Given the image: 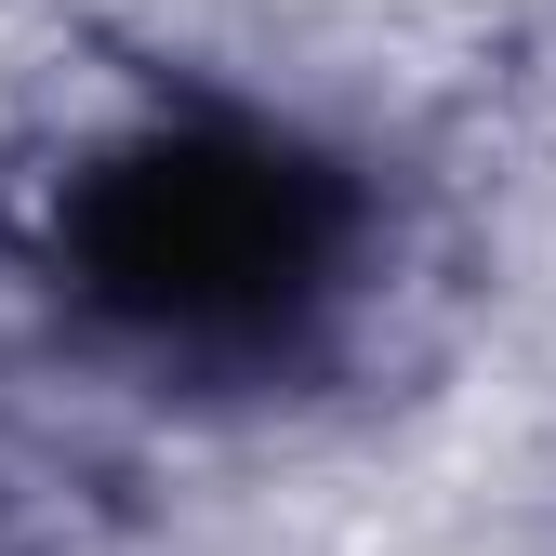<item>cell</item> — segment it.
Returning a JSON list of instances; mask_svg holds the SVG:
<instances>
[{"instance_id":"obj_1","label":"cell","mask_w":556,"mask_h":556,"mask_svg":"<svg viewBox=\"0 0 556 556\" xmlns=\"http://www.w3.org/2000/svg\"><path fill=\"white\" fill-rule=\"evenodd\" d=\"M80 278L147 331H265L318 292L344 186L265 132H160L80 186Z\"/></svg>"}]
</instances>
